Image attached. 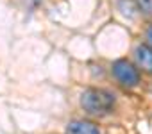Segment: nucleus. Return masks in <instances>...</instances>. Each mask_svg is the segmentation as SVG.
Wrapping results in <instances>:
<instances>
[{
	"mask_svg": "<svg viewBox=\"0 0 152 134\" xmlns=\"http://www.w3.org/2000/svg\"><path fill=\"white\" fill-rule=\"evenodd\" d=\"M118 11L127 16V18H138L140 15V9H138V4L134 2V0H118Z\"/></svg>",
	"mask_w": 152,
	"mask_h": 134,
	"instance_id": "5",
	"label": "nucleus"
},
{
	"mask_svg": "<svg viewBox=\"0 0 152 134\" xmlns=\"http://www.w3.org/2000/svg\"><path fill=\"white\" fill-rule=\"evenodd\" d=\"M136 61L145 72H152V47L150 45H138L134 50Z\"/></svg>",
	"mask_w": 152,
	"mask_h": 134,
	"instance_id": "4",
	"label": "nucleus"
},
{
	"mask_svg": "<svg viewBox=\"0 0 152 134\" xmlns=\"http://www.w3.org/2000/svg\"><path fill=\"white\" fill-rule=\"evenodd\" d=\"M113 75L115 79L127 88H134L140 82V72L134 68V66L127 61V59H118L113 63Z\"/></svg>",
	"mask_w": 152,
	"mask_h": 134,
	"instance_id": "2",
	"label": "nucleus"
},
{
	"mask_svg": "<svg viewBox=\"0 0 152 134\" xmlns=\"http://www.w3.org/2000/svg\"><path fill=\"white\" fill-rule=\"evenodd\" d=\"M147 39H148V43L152 45V25L147 29Z\"/></svg>",
	"mask_w": 152,
	"mask_h": 134,
	"instance_id": "7",
	"label": "nucleus"
},
{
	"mask_svg": "<svg viewBox=\"0 0 152 134\" xmlns=\"http://www.w3.org/2000/svg\"><path fill=\"white\" fill-rule=\"evenodd\" d=\"M116 97L109 90L102 88H88L81 95L83 109L91 116H106L115 109Z\"/></svg>",
	"mask_w": 152,
	"mask_h": 134,
	"instance_id": "1",
	"label": "nucleus"
},
{
	"mask_svg": "<svg viewBox=\"0 0 152 134\" xmlns=\"http://www.w3.org/2000/svg\"><path fill=\"white\" fill-rule=\"evenodd\" d=\"M66 134H100V129L88 120H73L66 125Z\"/></svg>",
	"mask_w": 152,
	"mask_h": 134,
	"instance_id": "3",
	"label": "nucleus"
},
{
	"mask_svg": "<svg viewBox=\"0 0 152 134\" xmlns=\"http://www.w3.org/2000/svg\"><path fill=\"white\" fill-rule=\"evenodd\" d=\"M138 9L147 16H152V0H138Z\"/></svg>",
	"mask_w": 152,
	"mask_h": 134,
	"instance_id": "6",
	"label": "nucleus"
}]
</instances>
